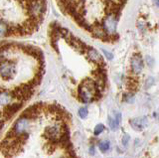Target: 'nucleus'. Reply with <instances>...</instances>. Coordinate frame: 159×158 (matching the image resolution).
I'll return each mask as SVG.
<instances>
[{
  "label": "nucleus",
  "instance_id": "obj_19",
  "mask_svg": "<svg viewBox=\"0 0 159 158\" xmlns=\"http://www.w3.org/2000/svg\"><path fill=\"white\" fill-rule=\"evenodd\" d=\"M144 63L146 64V65L149 67V68H152L154 66V59L150 56H145L144 57Z\"/></svg>",
  "mask_w": 159,
  "mask_h": 158
},
{
  "label": "nucleus",
  "instance_id": "obj_12",
  "mask_svg": "<svg viewBox=\"0 0 159 158\" xmlns=\"http://www.w3.org/2000/svg\"><path fill=\"white\" fill-rule=\"evenodd\" d=\"M13 95L12 92L8 91H0V106H6L10 102L13 101Z\"/></svg>",
  "mask_w": 159,
  "mask_h": 158
},
{
  "label": "nucleus",
  "instance_id": "obj_4",
  "mask_svg": "<svg viewBox=\"0 0 159 158\" xmlns=\"http://www.w3.org/2000/svg\"><path fill=\"white\" fill-rule=\"evenodd\" d=\"M144 62L143 58L139 54H134L130 59V71L133 75L138 76L143 72Z\"/></svg>",
  "mask_w": 159,
  "mask_h": 158
},
{
  "label": "nucleus",
  "instance_id": "obj_10",
  "mask_svg": "<svg viewBox=\"0 0 159 158\" xmlns=\"http://www.w3.org/2000/svg\"><path fill=\"white\" fill-rule=\"evenodd\" d=\"M129 123H130L131 127L133 128L134 130L141 131L148 125V120H147L146 116L132 118V120L129 121Z\"/></svg>",
  "mask_w": 159,
  "mask_h": 158
},
{
  "label": "nucleus",
  "instance_id": "obj_3",
  "mask_svg": "<svg viewBox=\"0 0 159 158\" xmlns=\"http://www.w3.org/2000/svg\"><path fill=\"white\" fill-rule=\"evenodd\" d=\"M15 75H16V65L14 62L4 60L0 63V77L3 80H12Z\"/></svg>",
  "mask_w": 159,
  "mask_h": 158
},
{
  "label": "nucleus",
  "instance_id": "obj_24",
  "mask_svg": "<svg viewBox=\"0 0 159 158\" xmlns=\"http://www.w3.org/2000/svg\"><path fill=\"white\" fill-rule=\"evenodd\" d=\"M0 116H1V115H0Z\"/></svg>",
  "mask_w": 159,
  "mask_h": 158
},
{
  "label": "nucleus",
  "instance_id": "obj_20",
  "mask_svg": "<svg viewBox=\"0 0 159 158\" xmlns=\"http://www.w3.org/2000/svg\"><path fill=\"white\" fill-rule=\"evenodd\" d=\"M102 52L103 53L104 57L107 58V60H108V61H111L112 59H113V54H112L111 51H108V50H107V49L102 48Z\"/></svg>",
  "mask_w": 159,
  "mask_h": 158
},
{
  "label": "nucleus",
  "instance_id": "obj_23",
  "mask_svg": "<svg viewBox=\"0 0 159 158\" xmlns=\"http://www.w3.org/2000/svg\"><path fill=\"white\" fill-rule=\"evenodd\" d=\"M89 153H91L92 155H93V154H94V147H93V146H92V147H91V149H89Z\"/></svg>",
  "mask_w": 159,
  "mask_h": 158
},
{
  "label": "nucleus",
  "instance_id": "obj_1",
  "mask_svg": "<svg viewBox=\"0 0 159 158\" xmlns=\"http://www.w3.org/2000/svg\"><path fill=\"white\" fill-rule=\"evenodd\" d=\"M79 97L83 102L89 103L93 101L97 100L98 96L101 93V91L98 90L96 82L93 79H84L79 86L78 88Z\"/></svg>",
  "mask_w": 159,
  "mask_h": 158
},
{
  "label": "nucleus",
  "instance_id": "obj_21",
  "mask_svg": "<svg viewBox=\"0 0 159 158\" xmlns=\"http://www.w3.org/2000/svg\"><path fill=\"white\" fill-rule=\"evenodd\" d=\"M104 130V125L103 124H102V123H99V124H98L97 126H96V128H94V135L96 136H98V135H99Z\"/></svg>",
  "mask_w": 159,
  "mask_h": 158
},
{
  "label": "nucleus",
  "instance_id": "obj_7",
  "mask_svg": "<svg viewBox=\"0 0 159 158\" xmlns=\"http://www.w3.org/2000/svg\"><path fill=\"white\" fill-rule=\"evenodd\" d=\"M29 125H30V120H28V118L21 116L16 122H15V124L12 128V131L14 133V135L26 133V131L29 128Z\"/></svg>",
  "mask_w": 159,
  "mask_h": 158
},
{
  "label": "nucleus",
  "instance_id": "obj_16",
  "mask_svg": "<svg viewBox=\"0 0 159 158\" xmlns=\"http://www.w3.org/2000/svg\"><path fill=\"white\" fill-rule=\"evenodd\" d=\"M154 84H155V79H154V77H148L145 80V83H144V88H151Z\"/></svg>",
  "mask_w": 159,
  "mask_h": 158
},
{
  "label": "nucleus",
  "instance_id": "obj_9",
  "mask_svg": "<svg viewBox=\"0 0 159 158\" xmlns=\"http://www.w3.org/2000/svg\"><path fill=\"white\" fill-rule=\"evenodd\" d=\"M23 103L22 102H10L9 105H7L4 107L3 111V116L5 118H10L12 117L15 113L20 111V108L22 107Z\"/></svg>",
  "mask_w": 159,
  "mask_h": 158
},
{
  "label": "nucleus",
  "instance_id": "obj_8",
  "mask_svg": "<svg viewBox=\"0 0 159 158\" xmlns=\"http://www.w3.org/2000/svg\"><path fill=\"white\" fill-rule=\"evenodd\" d=\"M91 33L94 38L102 39V40H103V41H111V38H109V36L106 33V31L103 30V28L102 26V23L93 24Z\"/></svg>",
  "mask_w": 159,
  "mask_h": 158
},
{
  "label": "nucleus",
  "instance_id": "obj_5",
  "mask_svg": "<svg viewBox=\"0 0 159 158\" xmlns=\"http://www.w3.org/2000/svg\"><path fill=\"white\" fill-rule=\"evenodd\" d=\"M63 130H64V126H61L60 124H54L46 128L45 134L48 136V138L51 141H57L61 137Z\"/></svg>",
  "mask_w": 159,
  "mask_h": 158
},
{
  "label": "nucleus",
  "instance_id": "obj_11",
  "mask_svg": "<svg viewBox=\"0 0 159 158\" xmlns=\"http://www.w3.org/2000/svg\"><path fill=\"white\" fill-rule=\"evenodd\" d=\"M120 121H121V113L120 112H114V115L113 116H108V125L109 127L111 128V130H116L117 127L120 124Z\"/></svg>",
  "mask_w": 159,
  "mask_h": 158
},
{
  "label": "nucleus",
  "instance_id": "obj_13",
  "mask_svg": "<svg viewBox=\"0 0 159 158\" xmlns=\"http://www.w3.org/2000/svg\"><path fill=\"white\" fill-rule=\"evenodd\" d=\"M10 35V25L2 19H0V38H4Z\"/></svg>",
  "mask_w": 159,
  "mask_h": 158
},
{
  "label": "nucleus",
  "instance_id": "obj_2",
  "mask_svg": "<svg viewBox=\"0 0 159 158\" xmlns=\"http://www.w3.org/2000/svg\"><path fill=\"white\" fill-rule=\"evenodd\" d=\"M117 21H118V15L113 12H107L106 17L103 18V20L102 22V26L108 36H112L114 34H116Z\"/></svg>",
  "mask_w": 159,
  "mask_h": 158
},
{
  "label": "nucleus",
  "instance_id": "obj_15",
  "mask_svg": "<svg viewBox=\"0 0 159 158\" xmlns=\"http://www.w3.org/2000/svg\"><path fill=\"white\" fill-rule=\"evenodd\" d=\"M123 102H128V103H132L134 102V93L132 92H129L124 93L123 96Z\"/></svg>",
  "mask_w": 159,
  "mask_h": 158
},
{
  "label": "nucleus",
  "instance_id": "obj_22",
  "mask_svg": "<svg viewBox=\"0 0 159 158\" xmlns=\"http://www.w3.org/2000/svg\"><path fill=\"white\" fill-rule=\"evenodd\" d=\"M128 141H129V136L127 135V134H125L123 136V138H122V143H123V145L124 146H126L127 145V143H128Z\"/></svg>",
  "mask_w": 159,
  "mask_h": 158
},
{
  "label": "nucleus",
  "instance_id": "obj_18",
  "mask_svg": "<svg viewBox=\"0 0 159 158\" xmlns=\"http://www.w3.org/2000/svg\"><path fill=\"white\" fill-rule=\"evenodd\" d=\"M88 115H89V111L86 106H83L79 110V116L83 118V120H84V118L88 116Z\"/></svg>",
  "mask_w": 159,
  "mask_h": 158
},
{
  "label": "nucleus",
  "instance_id": "obj_14",
  "mask_svg": "<svg viewBox=\"0 0 159 158\" xmlns=\"http://www.w3.org/2000/svg\"><path fill=\"white\" fill-rule=\"evenodd\" d=\"M136 27H137V29L141 33H145L146 32L147 25H146V22L144 21V20H138L136 22Z\"/></svg>",
  "mask_w": 159,
  "mask_h": 158
},
{
  "label": "nucleus",
  "instance_id": "obj_6",
  "mask_svg": "<svg viewBox=\"0 0 159 158\" xmlns=\"http://www.w3.org/2000/svg\"><path fill=\"white\" fill-rule=\"evenodd\" d=\"M84 53L87 54V57L89 61L92 63L96 64L98 66H101V65H104V62H103V59H102V56L101 55V53H99L97 49H94L93 47H89L88 46L86 51Z\"/></svg>",
  "mask_w": 159,
  "mask_h": 158
},
{
  "label": "nucleus",
  "instance_id": "obj_17",
  "mask_svg": "<svg viewBox=\"0 0 159 158\" xmlns=\"http://www.w3.org/2000/svg\"><path fill=\"white\" fill-rule=\"evenodd\" d=\"M98 148H99V149H101V151H102V152L107 151V150L109 149V141L106 140V141H102V142H99Z\"/></svg>",
  "mask_w": 159,
  "mask_h": 158
}]
</instances>
